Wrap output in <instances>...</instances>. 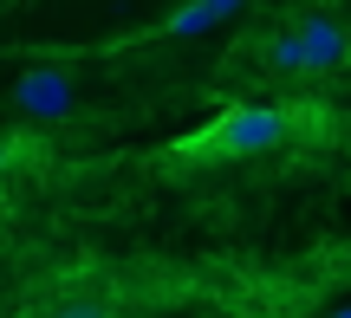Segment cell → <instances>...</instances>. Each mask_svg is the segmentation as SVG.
<instances>
[{
    "instance_id": "6",
    "label": "cell",
    "mask_w": 351,
    "mask_h": 318,
    "mask_svg": "<svg viewBox=\"0 0 351 318\" xmlns=\"http://www.w3.org/2000/svg\"><path fill=\"white\" fill-rule=\"evenodd\" d=\"M339 318H351V312H339Z\"/></svg>"
},
{
    "instance_id": "3",
    "label": "cell",
    "mask_w": 351,
    "mask_h": 318,
    "mask_svg": "<svg viewBox=\"0 0 351 318\" xmlns=\"http://www.w3.org/2000/svg\"><path fill=\"white\" fill-rule=\"evenodd\" d=\"M13 98H20V111H33L39 124H52V117L72 111V78L65 72H26L20 85H13Z\"/></svg>"
},
{
    "instance_id": "5",
    "label": "cell",
    "mask_w": 351,
    "mask_h": 318,
    "mask_svg": "<svg viewBox=\"0 0 351 318\" xmlns=\"http://www.w3.org/2000/svg\"><path fill=\"white\" fill-rule=\"evenodd\" d=\"M234 7H241V0H189V7H182V13H169V20L156 26V33H163V39H189V33L215 26L221 13H234Z\"/></svg>"
},
{
    "instance_id": "4",
    "label": "cell",
    "mask_w": 351,
    "mask_h": 318,
    "mask_svg": "<svg viewBox=\"0 0 351 318\" xmlns=\"http://www.w3.org/2000/svg\"><path fill=\"white\" fill-rule=\"evenodd\" d=\"M33 318H137V306L117 299V293H72V299H52V306L33 312Z\"/></svg>"
},
{
    "instance_id": "2",
    "label": "cell",
    "mask_w": 351,
    "mask_h": 318,
    "mask_svg": "<svg viewBox=\"0 0 351 318\" xmlns=\"http://www.w3.org/2000/svg\"><path fill=\"white\" fill-rule=\"evenodd\" d=\"M254 59L274 78H319V72H339L351 59V33H345L339 13H300V20H287L280 33H267L261 46H254Z\"/></svg>"
},
{
    "instance_id": "1",
    "label": "cell",
    "mask_w": 351,
    "mask_h": 318,
    "mask_svg": "<svg viewBox=\"0 0 351 318\" xmlns=\"http://www.w3.org/2000/svg\"><path fill=\"white\" fill-rule=\"evenodd\" d=\"M313 124H326V111L319 104H228L221 117H208L202 130H189V137L169 143V163H241V156H267V150H287L293 137H306Z\"/></svg>"
}]
</instances>
